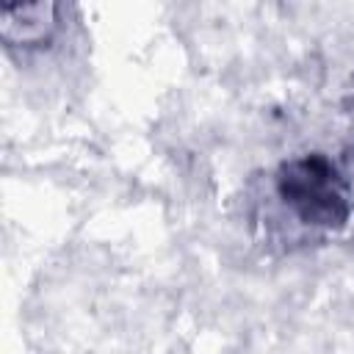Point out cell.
<instances>
[{"label":"cell","mask_w":354,"mask_h":354,"mask_svg":"<svg viewBox=\"0 0 354 354\" xmlns=\"http://www.w3.org/2000/svg\"><path fill=\"white\" fill-rule=\"evenodd\" d=\"M55 6H11L3 14V39L8 44H39L55 30Z\"/></svg>","instance_id":"obj_1"}]
</instances>
